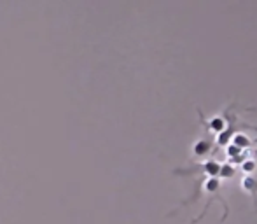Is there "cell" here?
I'll return each instance as SVG.
<instances>
[{
	"instance_id": "obj_3",
	"label": "cell",
	"mask_w": 257,
	"mask_h": 224,
	"mask_svg": "<svg viewBox=\"0 0 257 224\" xmlns=\"http://www.w3.org/2000/svg\"><path fill=\"white\" fill-rule=\"evenodd\" d=\"M198 112H200V119H201V123H203L206 132H212V133H215V135H220V133L227 128V119H226V116H224V114L222 116H213L212 119H208V121H206L203 112H201L200 109H198Z\"/></svg>"
},
{
	"instance_id": "obj_2",
	"label": "cell",
	"mask_w": 257,
	"mask_h": 224,
	"mask_svg": "<svg viewBox=\"0 0 257 224\" xmlns=\"http://www.w3.org/2000/svg\"><path fill=\"white\" fill-rule=\"evenodd\" d=\"M220 168H222L220 163H217V161H213V160H208V161H205V163L194 165V167H191V168H175L173 173H175V175H194V173H203L206 177H219Z\"/></svg>"
},
{
	"instance_id": "obj_8",
	"label": "cell",
	"mask_w": 257,
	"mask_h": 224,
	"mask_svg": "<svg viewBox=\"0 0 257 224\" xmlns=\"http://www.w3.org/2000/svg\"><path fill=\"white\" fill-rule=\"evenodd\" d=\"M226 156L229 158V160H238V158L245 156V151L240 149L238 146H234V144H229V146L226 147Z\"/></svg>"
},
{
	"instance_id": "obj_5",
	"label": "cell",
	"mask_w": 257,
	"mask_h": 224,
	"mask_svg": "<svg viewBox=\"0 0 257 224\" xmlns=\"http://www.w3.org/2000/svg\"><path fill=\"white\" fill-rule=\"evenodd\" d=\"M213 149V144L212 140L208 139H201V140H196L193 146V154L196 158H203V156H208Z\"/></svg>"
},
{
	"instance_id": "obj_4",
	"label": "cell",
	"mask_w": 257,
	"mask_h": 224,
	"mask_svg": "<svg viewBox=\"0 0 257 224\" xmlns=\"http://www.w3.org/2000/svg\"><path fill=\"white\" fill-rule=\"evenodd\" d=\"M240 187L248 193L254 200V207L257 212V175H245L243 179L240 180Z\"/></svg>"
},
{
	"instance_id": "obj_7",
	"label": "cell",
	"mask_w": 257,
	"mask_h": 224,
	"mask_svg": "<svg viewBox=\"0 0 257 224\" xmlns=\"http://www.w3.org/2000/svg\"><path fill=\"white\" fill-rule=\"evenodd\" d=\"M234 173H236V168H234V165H231V163H224V165H222V168H220L219 179H220V180L233 179Z\"/></svg>"
},
{
	"instance_id": "obj_6",
	"label": "cell",
	"mask_w": 257,
	"mask_h": 224,
	"mask_svg": "<svg viewBox=\"0 0 257 224\" xmlns=\"http://www.w3.org/2000/svg\"><path fill=\"white\" fill-rule=\"evenodd\" d=\"M231 144H234V146H238L240 149H243V151L254 149V140H252L250 137L245 135V133H241V132H236V133H234L233 142H231Z\"/></svg>"
},
{
	"instance_id": "obj_1",
	"label": "cell",
	"mask_w": 257,
	"mask_h": 224,
	"mask_svg": "<svg viewBox=\"0 0 257 224\" xmlns=\"http://www.w3.org/2000/svg\"><path fill=\"white\" fill-rule=\"evenodd\" d=\"M220 187H222V180H220L219 177H206V179L203 180V193L206 194V196H208V201L205 203L203 212H201V214L198 215L196 219H193V221H191V224H196L198 221H200V219H203V217H205L206 212H208V208H210V205H212V201H213V200H217L220 205H222L224 214H222V217H220V222L226 221L227 214H229V205H227V201L222 198V193H220Z\"/></svg>"
}]
</instances>
